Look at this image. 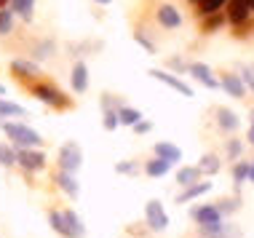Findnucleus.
<instances>
[{"mask_svg":"<svg viewBox=\"0 0 254 238\" xmlns=\"http://www.w3.org/2000/svg\"><path fill=\"white\" fill-rule=\"evenodd\" d=\"M145 214H147V225L153 228V230H163V228L169 225V217H166V212H163V206L158 201H150L147 203Z\"/></svg>","mask_w":254,"mask_h":238,"instance_id":"7ed1b4c3","label":"nucleus"},{"mask_svg":"<svg viewBox=\"0 0 254 238\" xmlns=\"http://www.w3.org/2000/svg\"><path fill=\"white\" fill-rule=\"evenodd\" d=\"M228 153H230V158H236V155H238V153H241V145H238V142H236V139H233V142H230V145H228Z\"/></svg>","mask_w":254,"mask_h":238,"instance_id":"473e14b6","label":"nucleus"},{"mask_svg":"<svg viewBox=\"0 0 254 238\" xmlns=\"http://www.w3.org/2000/svg\"><path fill=\"white\" fill-rule=\"evenodd\" d=\"M24 110L19 105H11V102H3L0 99V115H22Z\"/></svg>","mask_w":254,"mask_h":238,"instance_id":"b1692460","label":"nucleus"},{"mask_svg":"<svg viewBox=\"0 0 254 238\" xmlns=\"http://www.w3.org/2000/svg\"><path fill=\"white\" fill-rule=\"evenodd\" d=\"M118 123H121V118H118L115 113H105V128H110V131H113Z\"/></svg>","mask_w":254,"mask_h":238,"instance_id":"bb28decb","label":"nucleus"},{"mask_svg":"<svg viewBox=\"0 0 254 238\" xmlns=\"http://www.w3.org/2000/svg\"><path fill=\"white\" fill-rule=\"evenodd\" d=\"M57 182L62 185V190H67V193L72 195V198H75V195H78V185H75V179H72V177L67 174V172H62V174L57 177Z\"/></svg>","mask_w":254,"mask_h":238,"instance_id":"a211bd4d","label":"nucleus"},{"mask_svg":"<svg viewBox=\"0 0 254 238\" xmlns=\"http://www.w3.org/2000/svg\"><path fill=\"white\" fill-rule=\"evenodd\" d=\"M201 193H209V182H201V185H193V187H188L185 193L180 195V203H185V201H190V198H195V195H201Z\"/></svg>","mask_w":254,"mask_h":238,"instance_id":"f3484780","label":"nucleus"},{"mask_svg":"<svg viewBox=\"0 0 254 238\" xmlns=\"http://www.w3.org/2000/svg\"><path fill=\"white\" fill-rule=\"evenodd\" d=\"M249 3H252V8H254V0H249Z\"/></svg>","mask_w":254,"mask_h":238,"instance_id":"a19ab883","label":"nucleus"},{"mask_svg":"<svg viewBox=\"0 0 254 238\" xmlns=\"http://www.w3.org/2000/svg\"><path fill=\"white\" fill-rule=\"evenodd\" d=\"M244 80L252 86V91H254V64H244Z\"/></svg>","mask_w":254,"mask_h":238,"instance_id":"c85d7f7f","label":"nucleus"},{"mask_svg":"<svg viewBox=\"0 0 254 238\" xmlns=\"http://www.w3.org/2000/svg\"><path fill=\"white\" fill-rule=\"evenodd\" d=\"M35 97L38 99H43V102H49V105H64V102H62L59 97L62 94L57 91V88H51V86H35Z\"/></svg>","mask_w":254,"mask_h":238,"instance_id":"9d476101","label":"nucleus"},{"mask_svg":"<svg viewBox=\"0 0 254 238\" xmlns=\"http://www.w3.org/2000/svg\"><path fill=\"white\" fill-rule=\"evenodd\" d=\"M169 64H171V67H177V70H182V67H185L180 59H169Z\"/></svg>","mask_w":254,"mask_h":238,"instance_id":"72a5a7b5","label":"nucleus"},{"mask_svg":"<svg viewBox=\"0 0 254 238\" xmlns=\"http://www.w3.org/2000/svg\"><path fill=\"white\" fill-rule=\"evenodd\" d=\"M150 75H153L155 80H161V83H166V86H171V88H174V91H180V94H185V97H190V94H193V91H190V86H188V83H182L180 78L169 75V72H163V70H153V72H150Z\"/></svg>","mask_w":254,"mask_h":238,"instance_id":"20e7f679","label":"nucleus"},{"mask_svg":"<svg viewBox=\"0 0 254 238\" xmlns=\"http://www.w3.org/2000/svg\"><path fill=\"white\" fill-rule=\"evenodd\" d=\"M5 128V134H8V137L16 142V145H22V147H35V145H40V139L35 131H32V128H27V126H19V123H5L3 126Z\"/></svg>","mask_w":254,"mask_h":238,"instance_id":"f257e3e1","label":"nucleus"},{"mask_svg":"<svg viewBox=\"0 0 254 238\" xmlns=\"http://www.w3.org/2000/svg\"><path fill=\"white\" fill-rule=\"evenodd\" d=\"M158 22H161L163 27H180L182 16H180V11H177L174 5H163V8L158 11Z\"/></svg>","mask_w":254,"mask_h":238,"instance_id":"6e6552de","label":"nucleus"},{"mask_svg":"<svg viewBox=\"0 0 254 238\" xmlns=\"http://www.w3.org/2000/svg\"><path fill=\"white\" fill-rule=\"evenodd\" d=\"M222 86L230 97H244V80L236 75H222Z\"/></svg>","mask_w":254,"mask_h":238,"instance_id":"4468645a","label":"nucleus"},{"mask_svg":"<svg viewBox=\"0 0 254 238\" xmlns=\"http://www.w3.org/2000/svg\"><path fill=\"white\" fill-rule=\"evenodd\" d=\"M249 179L254 182V163H252V169H249Z\"/></svg>","mask_w":254,"mask_h":238,"instance_id":"c9c22d12","label":"nucleus"},{"mask_svg":"<svg viewBox=\"0 0 254 238\" xmlns=\"http://www.w3.org/2000/svg\"><path fill=\"white\" fill-rule=\"evenodd\" d=\"M97 3H110V0H97Z\"/></svg>","mask_w":254,"mask_h":238,"instance_id":"58836bf2","label":"nucleus"},{"mask_svg":"<svg viewBox=\"0 0 254 238\" xmlns=\"http://www.w3.org/2000/svg\"><path fill=\"white\" fill-rule=\"evenodd\" d=\"M0 94H3V86H0Z\"/></svg>","mask_w":254,"mask_h":238,"instance_id":"79ce46f5","label":"nucleus"},{"mask_svg":"<svg viewBox=\"0 0 254 238\" xmlns=\"http://www.w3.org/2000/svg\"><path fill=\"white\" fill-rule=\"evenodd\" d=\"M198 166L195 169H182L180 174H177V182H180V185H185V187H193L195 185V179H198Z\"/></svg>","mask_w":254,"mask_h":238,"instance_id":"dca6fc26","label":"nucleus"},{"mask_svg":"<svg viewBox=\"0 0 254 238\" xmlns=\"http://www.w3.org/2000/svg\"><path fill=\"white\" fill-rule=\"evenodd\" d=\"M13 161H16V155H13L8 147L0 145V163H5V166H8V163H13Z\"/></svg>","mask_w":254,"mask_h":238,"instance_id":"a878e982","label":"nucleus"},{"mask_svg":"<svg viewBox=\"0 0 254 238\" xmlns=\"http://www.w3.org/2000/svg\"><path fill=\"white\" fill-rule=\"evenodd\" d=\"M51 225H54V230H59L64 236V220H62V214H57V212L51 214Z\"/></svg>","mask_w":254,"mask_h":238,"instance_id":"cd10ccee","label":"nucleus"},{"mask_svg":"<svg viewBox=\"0 0 254 238\" xmlns=\"http://www.w3.org/2000/svg\"><path fill=\"white\" fill-rule=\"evenodd\" d=\"M80 161H83V155H80V147L75 145V142H67L64 147H62L59 153V163H62V172H75V169L80 166Z\"/></svg>","mask_w":254,"mask_h":238,"instance_id":"f03ea898","label":"nucleus"},{"mask_svg":"<svg viewBox=\"0 0 254 238\" xmlns=\"http://www.w3.org/2000/svg\"><path fill=\"white\" fill-rule=\"evenodd\" d=\"M249 169H252V166H244V163H238V166L233 169V177H236V182L246 179V177H249Z\"/></svg>","mask_w":254,"mask_h":238,"instance_id":"393cba45","label":"nucleus"},{"mask_svg":"<svg viewBox=\"0 0 254 238\" xmlns=\"http://www.w3.org/2000/svg\"><path fill=\"white\" fill-rule=\"evenodd\" d=\"M62 220H64V236H67V238H80V236L86 233L75 212H64V214H62Z\"/></svg>","mask_w":254,"mask_h":238,"instance_id":"39448f33","label":"nucleus"},{"mask_svg":"<svg viewBox=\"0 0 254 238\" xmlns=\"http://www.w3.org/2000/svg\"><path fill=\"white\" fill-rule=\"evenodd\" d=\"M219 22H222V19H219V16H214V13H211V16L206 19V30H214V27H219Z\"/></svg>","mask_w":254,"mask_h":238,"instance_id":"2f4dec72","label":"nucleus"},{"mask_svg":"<svg viewBox=\"0 0 254 238\" xmlns=\"http://www.w3.org/2000/svg\"><path fill=\"white\" fill-rule=\"evenodd\" d=\"M147 128H150V123H136V131H142V134H145Z\"/></svg>","mask_w":254,"mask_h":238,"instance_id":"f704fd0d","label":"nucleus"},{"mask_svg":"<svg viewBox=\"0 0 254 238\" xmlns=\"http://www.w3.org/2000/svg\"><path fill=\"white\" fill-rule=\"evenodd\" d=\"M155 155H158V158H163V161H169V163H174V161L182 158V150H180V147H174V145H169V142H158V145H155Z\"/></svg>","mask_w":254,"mask_h":238,"instance_id":"1a4fd4ad","label":"nucleus"},{"mask_svg":"<svg viewBox=\"0 0 254 238\" xmlns=\"http://www.w3.org/2000/svg\"><path fill=\"white\" fill-rule=\"evenodd\" d=\"M169 166H171V163H169V161H163V158H158V161H150V163H147V174H153V177H161V174H166V172H169Z\"/></svg>","mask_w":254,"mask_h":238,"instance_id":"412c9836","label":"nucleus"},{"mask_svg":"<svg viewBox=\"0 0 254 238\" xmlns=\"http://www.w3.org/2000/svg\"><path fill=\"white\" fill-rule=\"evenodd\" d=\"M252 126H254V110H252Z\"/></svg>","mask_w":254,"mask_h":238,"instance_id":"4c0bfd02","label":"nucleus"},{"mask_svg":"<svg viewBox=\"0 0 254 238\" xmlns=\"http://www.w3.org/2000/svg\"><path fill=\"white\" fill-rule=\"evenodd\" d=\"M16 161L22 163L24 169H30V172H35V169H43V163H46V158L40 153H32V150H22L16 155Z\"/></svg>","mask_w":254,"mask_h":238,"instance_id":"423d86ee","label":"nucleus"},{"mask_svg":"<svg viewBox=\"0 0 254 238\" xmlns=\"http://www.w3.org/2000/svg\"><path fill=\"white\" fill-rule=\"evenodd\" d=\"M190 70H193V75H195L198 80H201V83H203L206 88H217V80L211 78V70H209L206 64H201V62H198V64H193V67H190Z\"/></svg>","mask_w":254,"mask_h":238,"instance_id":"ddd939ff","label":"nucleus"},{"mask_svg":"<svg viewBox=\"0 0 254 238\" xmlns=\"http://www.w3.org/2000/svg\"><path fill=\"white\" fill-rule=\"evenodd\" d=\"M121 174H136V163H118Z\"/></svg>","mask_w":254,"mask_h":238,"instance_id":"7c9ffc66","label":"nucleus"},{"mask_svg":"<svg viewBox=\"0 0 254 238\" xmlns=\"http://www.w3.org/2000/svg\"><path fill=\"white\" fill-rule=\"evenodd\" d=\"M217 120H219V126H222L225 131H233V128H238V118L228 110V107H219V110H217Z\"/></svg>","mask_w":254,"mask_h":238,"instance_id":"2eb2a0df","label":"nucleus"},{"mask_svg":"<svg viewBox=\"0 0 254 238\" xmlns=\"http://www.w3.org/2000/svg\"><path fill=\"white\" fill-rule=\"evenodd\" d=\"M249 0H230V22H244L246 13H249Z\"/></svg>","mask_w":254,"mask_h":238,"instance_id":"9b49d317","label":"nucleus"},{"mask_svg":"<svg viewBox=\"0 0 254 238\" xmlns=\"http://www.w3.org/2000/svg\"><path fill=\"white\" fill-rule=\"evenodd\" d=\"M86 86H88L86 64L78 62V64H75V70H72V88H75V91H86Z\"/></svg>","mask_w":254,"mask_h":238,"instance_id":"f8f14e48","label":"nucleus"},{"mask_svg":"<svg viewBox=\"0 0 254 238\" xmlns=\"http://www.w3.org/2000/svg\"><path fill=\"white\" fill-rule=\"evenodd\" d=\"M32 5H35V0H13V11H19L24 19L32 16Z\"/></svg>","mask_w":254,"mask_h":238,"instance_id":"4be33fe9","label":"nucleus"},{"mask_svg":"<svg viewBox=\"0 0 254 238\" xmlns=\"http://www.w3.org/2000/svg\"><path fill=\"white\" fill-rule=\"evenodd\" d=\"M198 3H201V11L206 13V16H211V13L219 11V5H222L225 0H198Z\"/></svg>","mask_w":254,"mask_h":238,"instance_id":"5701e85b","label":"nucleus"},{"mask_svg":"<svg viewBox=\"0 0 254 238\" xmlns=\"http://www.w3.org/2000/svg\"><path fill=\"white\" fill-rule=\"evenodd\" d=\"M219 214H222V212H219L217 206H203V209H195V212H193V217L201 222L203 228H206V225H217V222H219Z\"/></svg>","mask_w":254,"mask_h":238,"instance_id":"0eeeda50","label":"nucleus"},{"mask_svg":"<svg viewBox=\"0 0 254 238\" xmlns=\"http://www.w3.org/2000/svg\"><path fill=\"white\" fill-rule=\"evenodd\" d=\"M219 169V161L214 158V155H203V161L198 163V172L201 174H214Z\"/></svg>","mask_w":254,"mask_h":238,"instance_id":"aec40b11","label":"nucleus"},{"mask_svg":"<svg viewBox=\"0 0 254 238\" xmlns=\"http://www.w3.org/2000/svg\"><path fill=\"white\" fill-rule=\"evenodd\" d=\"M118 118H121V123H128V126H134V123H139V110H134V107H123V110L118 113Z\"/></svg>","mask_w":254,"mask_h":238,"instance_id":"6ab92c4d","label":"nucleus"},{"mask_svg":"<svg viewBox=\"0 0 254 238\" xmlns=\"http://www.w3.org/2000/svg\"><path fill=\"white\" fill-rule=\"evenodd\" d=\"M249 142H254V126L249 128Z\"/></svg>","mask_w":254,"mask_h":238,"instance_id":"e433bc0d","label":"nucleus"},{"mask_svg":"<svg viewBox=\"0 0 254 238\" xmlns=\"http://www.w3.org/2000/svg\"><path fill=\"white\" fill-rule=\"evenodd\" d=\"M8 27H11V16L5 11H0V32H8Z\"/></svg>","mask_w":254,"mask_h":238,"instance_id":"c756f323","label":"nucleus"},{"mask_svg":"<svg viewBox=\"0 0 254 238\" xmlns=\"http://www.w3.org/2000/svg\"><path fill=\"white\" fill-rule=\"evenodd\" d=\"M0 5H5V0H0Z\"/></svg>","mask_w":254,"mask_h":238,"instance_id":"ea45409f","label":"nucleus"}]
</instances>
